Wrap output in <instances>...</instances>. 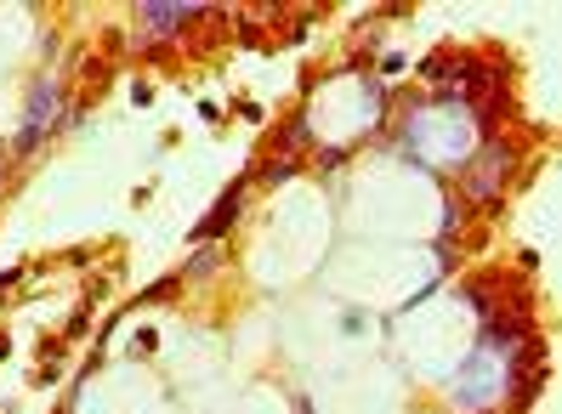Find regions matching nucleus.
Here are the masks:
<instances>
[{
  "label": "nucleus",
  "instance_id": "obj_3",
  "mask_svg": "<svg viewBox=\"0 0 562 414\" xmlns=\"http://www.w3.org/2000/svg\"><path fill=\"white\" fill-rule=\"evenodd\" d=\"M0 352H6V341H0Z\"/></svg>",
  "mask_w": 562,
  "mask_h": 414
},
{
  "label": "nucleus",
  "instance_id": "obj_1",
  "mask_svg": "<svg viewBox=\"0 0 562 414\" xmlns=\"http://www.w3.org/2000/svg\"><path fill=\"white\" fill-rule=\"evenodd\" d=\"M52 114H57V97H52V91H40V97H35V114H29V131H23V148H35L40 131H52Z\"/></svg>",
  "mask_w": 562,
  "mask_h": 414
},
{
  "label": "nucleus",
  "instance_id": "obj_2",
  "mask_svg": "<svg viewBox=\"0 0 562 414\" xmlns=\"http://www.w3.org/2000/svg\"><path fill=\"white\" fill-rule=\"evenodd\" d=\"M239 199H245V188H233V193H228V199H222V205H216V210H211V222L199 227V239H211L216 227H228V222H233V210H239Z\"/></svg>",
  "mask_w": 562,
  "mask_h": 414
}]
</instances>
